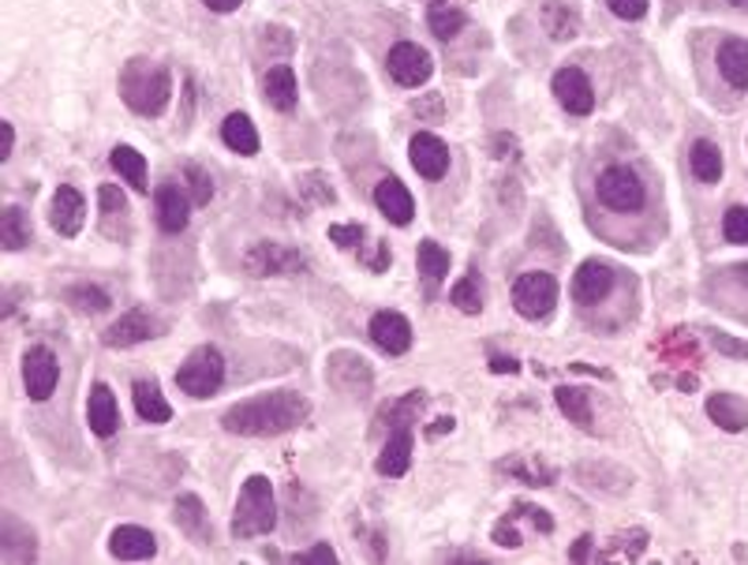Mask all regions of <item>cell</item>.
Here are the masks:
<instances>
[{
  "label": "cell",
  "mask_w": 748,
  "mask_h": 565,
  "mask_svg": "<svg viewBox=\"0 0 748 565\" xmlns=\"http://www.w3.org/2000/svg\"><path fill=\"white\" fill-rule=\"evenodd\" d=\"M120 98L131 113L139 117H162L165 105L173 98V79L157 60L150 57H131L120 68Z\"/></svg>",
  "instance_id": "cell-2"
},
{
  "label": "cell",
  "mask_w": 748,
  "mask_h": 565,
  "mask_svg": "<svg viewBox=\"0 0 748 565\" xmlns=\"http://www.w3.org/2000/svg\"><path fill=\"white\" fill-rule=\"evenodd\" d=\"M614 289V267L610 262L587 259L580 262V270L573 273V299L584 307H595L598 299H606Z\"/></svg>",
  "instance_id": "cell-11"
},
{
  "label": "cell",
  "mask_w": 748,
  "mask_h": 565,
  "mask_svg": "<svg viewBox=\"0 0 748 565\" xmlns=\"http://www.w3.org/2000/svg\"><path fill=\"white\" fill-rule=\"evenodd\" d=\"M554 98L561 102V109H569L573 117H587L595 109V91L592 79H587L580 68H561L554 75Z\"/></svg>",
  "instance_id": "cell-10"
},
{
  "label": "cell",
  "mask_w": 748,
  "mask_h": 565,
  "mask_svg": "<svg viewBox=\"0 0 748 565\" xmlns=\"http://www.w3.org/2000/svg\"><path fill=\"white\" fill-rule=\"evenodd\" d=\"M416 262H419V273H424L427 289L435 293V289L446 281V273H449V251L442 244H435V240H419Z\"/></svg>",
  "instance_id": "cell-32"
},
{
  "label": "cell",
  "mask_w": 748,
  "mask_h": 565,
  "mask_svg": "<svg viewBox=\"0 0 748 565\" xmlns=\"http://www.w3.org/2000/svg\"><path fill=\"white\" fill-rule=\"evenodd\" d=\"M176 525H180L183 535H191V540L199 543H210V520H206V509H202V502L195 494H183V498H176Z\"/></svg>",
  "instance_id": "cell-29"
},
{
  "label": "cell",
  "mask_w": 748,
  "mask_h": 565,
  "mask_svg": "<svg viewBox=\"0 0 748 565\" xmlns=\"http://www.w3.org/2000/svg\"><path fill=\"white\" fill-rule=\"evenodd\" d=\"M456 307H461L464 315H479L483 311V285H479V273H468V278H461L453 285V293H449Z\"/></svg>",
  "instance_id": "cell-37"
},
{
  "label": "cell",
  "mask_w": 748,
  "mask_h": 565,
  "mask_svg": "<svg viewBox=\"0 0 748 565\" xmlns=\"http://www.w3.org/2000/svg\"><path fill=\"white\" fill-rule=\"evenodd\" d=\"M498 472L513 475V480L527 483V487H550V483L558 480V468L547 464L543 457H535V454H513V457H506V461H498Z\"/></svg>",
  "instance_id": "cell-19"
},
{
  "label": "cell",
  "mask_w": 748,
  "mask_h": 565,
  "mask_svg": "<svg viewBox=\"0 0 748 565\" xmlns=\"http://www.w3.org/2000/svg\"><path fill=\"white\" fill-rule=\"evenodd\" d=\"M225 382V360L217 349H210V344H202V349L191 352L188 360L180 364V370H176V386H180L188 397H214L217 390H222Z\"/></svg>",
  "instance_id": "cell-5"
},
{
  "label": "cell",
  "mask_w": 748,
  "mask_h": 565,
  "mask_svg": "<svg viewBox=\"0 0 748 565\" xmlns=\"http://www.w3.org/2000/svg\"><path fill=\"white\" fill-rule=\"evenodd\" d=\"M592 535H580V540L573 543V551H569V562H587L592 558Z\"/></svg>",
  "instance_id": "cell-49"
},
{
  "label": "cell",
  "mask_w": 748,
  "mask_h": 565,
  "mask_svg": "<svg viewBox=\"0 0 748 565\" xmlns=\"http://www.w3.org/2000/svg\"><path fill=\"white\" fill-rule=\"evenodd\" d=\"M330 240L352 251V247H359V240H364V225H330Z\"/></svg>",
  "instance_id": "cell-44"
},
{
  "label": "cell",
  "mask_w": 748,
  "mask_h": 565,
  "mask_svg": "<svg viewBox=\"0 0 748 565\" xmlns=\"http://www.w3.org/2000/svg\"><path fill=\"white\" fill-rule=\"evenodd\" d=\"M517 509H521V514H524L527 520H532V525H535V528H539V532H554V520L547 517V509H535V506H524V502H521V506H517Z\"/></svg>",
  "instance_id": "cell-47"
},
{
  "label": "cell",
  "mask_w": 748,
  "mask_h": 565,
  "mask_svg": "<svg viewBox=\"0 0 748 565\" xmlns=\"http://www.w3.org/2000/svg\"><path fill=\"white\" fill-rule=\"evenodd\" d=\"M554 397H558V409L566 412L569 423L592 427V397H587V390H580V386H558Z\"/></svg>",
  "instance_id": "cell-34"
},
{
  "label": "cell",
  "mask_w": 748,
  "mask_h": 565,
  "mask_svg": "<svg viewBox=\"0 0 748 565\" xmlns=\"http://www.w3.org/2000/svg\"><path fill=\"white\" fill-rule=\"evenodd\" d=\"M408 464H412V427H397L390 435V443L382 446V454H378V472L397 480V475L408 472Z\"/></svg>",
  "instance_id": "cell-24"
},
{
  "label": "cell",
  "mask_w": 748,
  "mask_h": 565,
  "mask_svg": "<svg viewBox=\"0 0 748 565\" xmlns=\"http://www.w3.org/2000/svg\"><path fill=\"white\" fill-rule=\"evenodd\" d=\"M408 154H412V169L424 176V180H442L449 173V146L438 136H430V131L412 136Z\"/></svg>",
  "instance_id": "cell-12"
},
{
  "label": "cell",
  "mask_w": 748,
  "mask_h": 565,
  "mask_svg": "<svg viewBox=\"0 0 748 565\" xmlns=\"http://www.w3.org/2000/svg\"><path fill=\"white\" fill-rule=\"evenodd\" d=\"M711 341H715V349H719V352H729V356L748 360V344H745V341H734L729 333H711Z\"/></svg>",
  "instance_id": "cell-46"
},
{
  "label": "cell",
  "mask_w": 748,
  "mask_h": 565,
  "mask_svg": "<svg viewBox=\"0 0 748 565\" xmlns=\"http://www.w3.org/2000/svg\"><path fill=\"white\" fill-rule=\"evenodd\" d=\"M98 207H102V228L105 236H120V228L128 225V199L117 184H102L98 188ZM128 233V228H124Z\"/></svg>",
  "instance_id": "cell-27"
},
{
  "label": "cell",
  "mask_w": 748,
  "mask_h": 565,
  "mask_svg": "<svg viewBox=\"0 0 748 565\" xmlns=\"http://www.w3.org/2000/svg\"><path fill=\"white\" fill-rule=\"evenodd\" d=\"M131 397H135V412L143 416L146 423H169L173 420V409L169 401H165V393L157 390V382H135L131 386Z\"/></svg>",
  "instance_id": "cell-30"
},
{
  "label": "cell",
  "mask_w": 748,
  "mask_h": 565,
  "mask_svg": "<svg viewBox=\"0 0 748 565\" xmlns=\"http://www.w3.org/2000/svg\"><path fill=\"white\" fill-rule=\"evenodd\" d=\"M610 543L614 546H606L598 558H640V554H644V546H648V532H644V528H632V532L614 535Z\"/></svg>",
  "instance_id": "cell-38"
},
{
  "label": "cell",
  "mask_w": 748,
  "mask_h": 565,
  "mask_svg": "<svg viewBox=\"0 0 748 565\" xmlns=\"http://www.w3.org/2000/svg\"><path fill=\"white\" fill-rule=\"evenodd\" d=\"M222 143L233 150V154H259V131H254V123L244 117V113H233V117H225L222 123Z\"/></svg>",
  "instance_id": "cell-28"
},
{
  "label": "cell",
  "mask_w": 748,
  "mask_h": 565,
  "mask_svg": "<svg viewBox=\"0 0 748 565\" xmlns=\"http://www.w3.org/2000/svg\"><path fill=\"white\" fill-rule=\"evenodd\" d=\"M517 367H521V364H517L513 356H495V360H490V370H498V375H517Z\"/></svg>",
  "instance_id": "cell-50"
},
{
  "label": "cell",
  "mask_w": 748,
  "mask_h": 565,
  "mask_svg": "<svg viewBox=\"0 0 748 565\" xmlns=\"http://www.w3.org/2000/svg\"><path fill=\"white\" fill-rule=\"evenodd\" d=\"M68 304H72L75 311H83V315H102V311H109V296H105L102 289H94V285H75V289H68Z\"/></svg>",
  "instance_id": "cell-39"
},
{
  "label": "cell",
  "mask_w": 748,
  "mask_h": 565,
  "mask_svg": "<svg viewBox=\"0 0 748 565\" xmlns=\"http://www.w3.org/2000/svg\"><path fill=\"white\" fill-rule=\"evenodd\" d=\"M150 338H157V322L150 319L143 307H131L128 315H120V319L105 330V344H109V349H131V344H143Z\"/></svg>",
  "instance_id": "cell-14"
},
{
  "label": "cell",
  "mask_w": 748,
  "mask_h": 565,
  "mask_svg": "<svg viewBox=\"0 0 748 565\" xmlns=\"http://www.w3.org/2000/svg\"><path fill=\"white\" fill-rule=\"evenodd\" d=\"M109 551H112V558H120V562H143L157 554V540L146 532V528L124 525L109 535Z\"/></svg>",
  "instance_id": "cell-20"
},
{
  "label": "cell",
  "mask_w": 748,
  "mask_h": 565,
  "mask_svg": "<svg viewBox=\"0 0 748 565\" xmlns=\"http://www.w3.org/2000/svg\"><path fill=\"white\" fill-rule=\"evenodd\" d=\"M375 207L382 210L393 225H408L412 214H416V202H412L408 188H404L397 176H385V180L375 184Z\"/></svg>",
  "instance_id": "cell-17"
},
{
  "label": "cell",
  "mask_w": 748,
  "mask_h": 565,
  "mask_svg": "<svg viewBox=\"0 0 748 565\" xmlns=\"http://www.w3.org/2000/svg\"><path fill=\"white\" fill-rule=\"evenodd\" d=\"M49 222L60 236H79V228H83V222H86V202L72 184H60L57 188L52 207H49Z\"/></svg>",
  "instance_id": "cell-15"
},
{
  "label": "cell",
  "mask_w": 748,
  "mask_h": 565,
  "mask_svg": "<svg viewBox=\"0 0 748 565\" xmlns=\"http://www.w3.org/2000/svg\"><path fill=\"white\" fill-rule=\"evenodd\" d=\"M719 72L734 91H748V42L745 38H726L719 46Z\"/></svg>",
  "instance_id": "cell-23"
},
{
  "label": "cell",
  "mask_w": 748,
  "mask_h": 565,
  "mask_svg": "<svg viewBox=\"0 0 748 565\" xmlns=\"http://www.w3.org/2000/svg\"><path fill=\"white\" fill-rule=\"evenodd\" d=\"M708 416L719 423L729 435H737V431L748 427V401L737 393H711L708 397Z\"/></svg>",
  "instance_id": "cell-22"
},
{
  "label": "cell",
  "mask_w": 748,
  "mask_h": 565,
  "mask_svg": "<svg viewBox=\"0 0 748 565\" xmlns=\"http://www.w3.org/2000/svg\"><path fill=\"white\" fill-rule=\"evenodd\" d=\"M244 270H248L251 278H293V273L307 270V259L296 251V247L259 240L244 251Z\"/></svg>",
  "instance_id": "cell-6"
},
{
  "label": "cell",
  "mask_w": 748,
  "mask_h": 565,
  "mask_svg": "<svg viewBox=\"0 0 748 565\" xmlns=\"http://www.w3.org/2000/svg\"><path fill=\"white\" fill-rule=\"evenodd\" d=\"M262 91H266V102L281 113H293L299 94H296V72L288 64L270 68L266 79H262Z\"/></svg>",
  "instance_id": "cell-25"
},
{
  "label": "cell",
  "mask_w": 748,
  "mask_h": 565,
  "mask_svg": "<svg viewBox=\"0 0 748 565\" xmlns=\"http://www.w3.org/2000/svg\"><path fill=\"white\" fill-rule=\"evenodd\" d=\"M367 333H371V341L382 352H390V356H404V352L412 349V326L397 311H378L371 326H367Z\"/></svg>",
  "instance_id": "cell-13"
},
{
  "label": "cell",
  "mask_w": 748,
  "mask_h": 565,
  "mask_svg": "<svg viewBox=\"0 0 748 565\" xmlns=\"http://www.w3.org/2000/svg\"><path fill=\"white\" fill-rule=\"evenodd\" d=\"M419 409H424V393H408V397H401V401H393L378 420H390L393 427H412Z\"/></svg>",
  "instance_id": "cell-40"
},
{
  "label": "cell",
  "mask_w": 748,
  "mask_h": 565,
  "mask_svg": "<svg viewBox=\"0 0 748 565\" xmlns=\"http://www.w3.org/2000/svg\"><path fill=\"white\" fill-rule=\"evenodd\" d=\"M311 404L307 397H299L296 390H274V393H259L251 401H240L222 416V427L228 435H244V438H270V435H285V431L299 427L307 420Z\"/></svg>",
  "instance_id": "cell-1"
},
{
  "label": "cell",
  "mask_w": 748,
  "mask_h": 565,
  "mask_svg": "<svg viewBox=\"0 0 748 565\" xmlns=\"http://www.w3.org/2000/svg\"><path fill=\"white\" fill-rule=\"evenodd\" d=\"M734 8H741V12H748V0H729Z\"/></svg>",
  "instance_id": "cell-55"
},
{
  "label": "cell",
  "mask_w": 748,
  "mask_h": 565,
  "mask_svg": "<svg viewBox=\"0 0 748 565\" xmlns=\"http://www.w3.org/2000/svg\"><path fill=\"white\" fill-rule=\"evenodd\" d=\"M558 304V281L543 270H527L513 281V307L524 315V319L539 322L547 319Z\"/></svg>",
  "instance_id": "cell-7"
},
{
  "label": "cell",
  "mask_w": 748,
  "mask_h": 565,
  "mask_svg": "<svg viewBox=\"0 0 748 565\" xmlns=\"http://www.w3.org/2000/svg\"><path fill=\"white\" fill-rule=\"evenodd\" d=\"M109 165L117 169L135 191H146V157L135 146H117L109 154Z\"/></svg>",
  "instance_id": "cell-33"
},
{
  "label": "cell",
  "mask_w": 748,
  "mask_h": 565,
  "mask_svg": "<svg viewBox=\"0 0 748 565\" xmlns=\"http://www.w3.org/2000/svg\"><path fill=\"white\" fill-rule=\"evenodd\" d=\"M202 4H206L210 12H236V8H240L244 0H202Z\"/></svg>",
  "instance_id": "cell-52"
},
{
  "label": "cell",
  "mask_w": 748,
  "mask_h": 565,
  "mask_svg": "<svg viewBox=\"0 0 748 565\" xmlns=\"http://www.w3.org/2000/svg\"><path fill=\"white\" fill-rule=\"evenodd\" d=\"M188 217H191V199L183 196V188L162 184V188H157V225H162L165 233H183V228H188Z\"/></svg>",
  "instance_id": "cell-21"
},
{
  "label": "cell",
  "mask_w": 748,
  "mask_h": 565,
  "mask_svg": "<svg viewBox=\"0 0 748 565\" xmlns=\"http://www.w3.org/2000/svg\"><path fill=\"white\" fill-rule=\"evenodd\" d=\"M180 180H188V191H191V202H195V207H206L210 196H214V180H210V173H202L199 165H183Z\"/></svg>",
  "instance_id": "cell-41"
},
{
  "label": "cell",
  "mask_w": 748,
  "mask_h": 565,
  "mask_svg": "<svg viewBox=\"0 0 748 565\" xmlns=\"http://www.w3.org/2000/svg\"><path fill=\"white\" fill-rule=\"evenodd\" d=\"M385 64H390L393 83H401V86H424L430 79V72H435L430 52L419 49L416 42H401V46H393Z\"/></svg>",
  "instance_id": "cell-9"
},
{
  "label": "cell",
  "mask_w": 748,
  "mask_h": 565,
  "mask_svg": "<svg viewBox=\"0 0 748 565\" xmlns=\"http://www.w3.org/2000/svg\"><path fill=\"white\" fill-rule=\"evenodd\" d=\"M595 196L603 207L618 210V214H637L648 202V188L640 180V173L629 169V165H606L595 180Z\"/></svg>",
  "instance_id": "cell-4"
},
{
  "label": "cell",
  "mask_w": 748,
  "mask_h": 565,
  "mask_svg": "<svg viewBox=\"0 0 748 565\" xmlns=\"http://www.w3.org/2000/svg\"><path fill=\"white\" fill-rule=\"evenodd\" d=\"M606 4L618 20H644L648 12V0H606Z\"/></svg>",
  "instance_id": "cell-45"
},
{
  "label": "cell",
  "mask_w": 748,
  "mask_h": 565,
  "mask_svg": "<svg viewBox=\"0 0 748 565\" xmlns=\"http://www.w3.org/2000/svg\"><path fill=\"white\" fill-rule=\"evenodd\" d=\"M325 378L345 393H364L367 386H371V367H367L364 356L337 352V356L330 360V367H325Z\"/></svg>",
  "instance_id": "cell-18"
},
{
  "label": "cell",
  "mask_w": 748,
  "mask_h": 565,
  "mask_svg": "<svg viewBox=\"0 0 748 565\" xmlns=\"http://www.w3.org/2000/svg\"><path fill=\"white\" fill-rule=\"evenodd\" d=\"M0 128H4V154H0V162H8V157H12V150H15V128L12 123H0Z\"/></svg>",
  "instance_id": "cell-51"
},
{
  "label": "cell",
  "mask_w": 748,
  "mask_h": 565,
  "mask_svg": "<svg viewBox=\"0 0 748 565\" xmlns=\"http://www.w3.org/2000/svg\"><path fill=\"white\" fill-rule=\"evenodd\" d=\"M427 23H430V34H438V38H456V34L464 31V23H468V15H464L461 8L438 4V8H430Z\"/></svg>",
  "instance_id": "cell-36"
},
{
  "label": "cell",
  "mask_w": 748,
  "mask_h": 565,
  "mask_svg": "<svg viewBox=\"0 0 748 565\" xmlns=\"http://www.w3.org/2000/svg\"><path fill=\"white\" fill-rule=\"evenodd\" d=\"M495 543L498 546H509V551H517L524 540H521V532H517V514H506L495 525Z\"/></svg>",
  "instance_id": "cell-43"
},
{
  "label": "cell",
  "mask_w": 748,
  "mask_h": 565,
  "mask_svg": "<svg viewBox=\"0 0 748 565\" xmlns=\"http://www.w3.org/2000/svg\"><path fill=\"white\" fill-rule=\"evenodd\" d=\"M723 236L729 244H748V207H729L726 210Z\"/></svg>",
  "instance_id": "cell-42"
},
{
  "label": "cell",
  "mask_w": 748,
  "mask_h": 565,
  "mask_svg": "<svg viewBox=\"0 0 748 565\" xmlns=\"http://www.w3.org/2000/svg\"><path fill=\"white\" fill-rule=\"evenodd\" d=\"M737 278L745 281V289H748V267H737Z\"/></svg>",
  "instance_id": "cell-54"
},
{
  "label": "cell",
  "mask_w": 748,
  "mask_h": 565,
  "mask_svg": "<svg viewBox=\"0 0 748 565\" xmlns=\"http://www.w3.org/2000/svg\"><path fill=\"white\" fill-rule=\"evenodd\" d=\"M86 423H91V431L98 438L117 435L120 409H117V397H112V390L105 382H94L91 386V397H86Z\"/></svg>",
  "instance_id": "cell-16"
},
{
  "label": "cell",
  "mask_w": 748,
  "mask_h": 565,
  "mask_svg": "<svg viewBox=\"0 0 748 565\" xmlns=\"http://www.w3.org/2000/svg\"><path fill=\"white\" fill-rule=\"evenodd\" d=\"M0 244H4V251H20V247L31 244V225H26L20 207H8L0 214Z\"/></svg>",
  "instance_id": "cell-35"
},
{
  "label": "cell",
  "mask_w": 748,
  "mask_h": 565,
  "mask_svg": "<svg viewBox=\"0 0 748 565\" xmlns=\"http://www.w3.org/2000/svg\"><path fill=\"white\" fill-rule=\"evenodd\" d=\"M60 382V364L46 344H34L23 356V386L31 393V401H46Z\"/></svg>",
  "instance_id": "cell-8"
},
{
  "label": "cell",
  "mask_w": 748,
  "mask_h": 565,
  "mask_svg": "<svg viewBox=\"0 0 748 565\" xmlns=\"http://www.w3.org/2000/svg\"><path fill=\"white\" fill-rule=\"evenodd\" d=\"M277 525V506H274V487L266 475H248L236 498L233 514V535L236 540H254V535L274 532Z\"/></svg>",
  "instance_id": "cell-3"
},
{
  "label": "cell",
  "mask_w": 748,
  "mask_h": 565,
  "mask_svg": "<svg viewBox=\"0 0 748 565\" xmlns=\"http://www.w3.org/2000/svg\"><path fill=\"white\" fill-rule=\"evenodd\" d=\"M446 431H453V416L435 420V427H430V435H446Z\"/></svg>",
  "instance_id": "cell-53"
},
{
  "label": "cell",
  "mask_w": 748,
  "mask_h": 565,
  "mask_svg": "<svg viewBox=\"0 0 748 565\" xmlns=\"http://www.w3.org/2000/svg\"><path fill=\"white\" fill-rule=\"evenodd\" d=\"M543 26L554 42H573L580 34V12L569 8L566 0H547L543 4Z\"/></svg>",
  "instance_id": "cell-26"
},
{
  "label": "cell",
  "mask_w": 748,
  "mask_h": 565,
  "mask_svg": "<svg viewBox=\"0 0 748 565\" xmlns=\"http://www.w3.org/2000/svg\"><path fill=\"white\" fill-rule=\"evenodd\" d=\"M299 562H337V554H333L330 543H319V546H311L307 554H299Z\"/></svg>",
  "instance_id": "cell-48"
},
{
  "label": "cell",
  "mask_w": 748,
  "mask_h": 565,
  "mask_svg": "<svg viewBox=\"0 0 748 565\" xmlns=\"http://www.w3.org/2000/svg\"><path fill=\"white\" fill-rule=\"evenodd\" d=\"M689 165L700 184H719V176H723V150L711 143V139H697V143H692V154H689Z\"/></svg>",
  "instance_id": "cell-31"
}]
</instances>
